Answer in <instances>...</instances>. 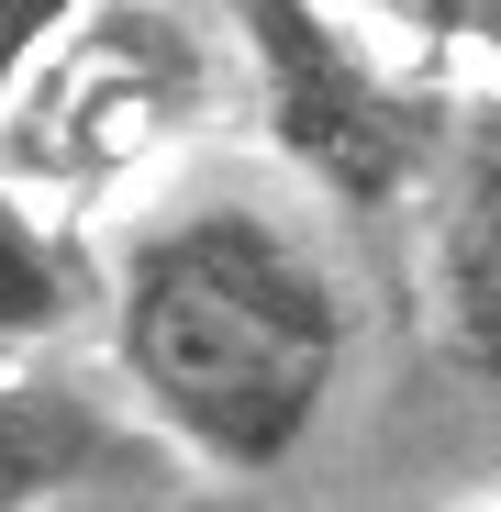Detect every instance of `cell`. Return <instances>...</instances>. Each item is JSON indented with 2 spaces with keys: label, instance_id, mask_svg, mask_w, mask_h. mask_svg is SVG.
<instances>
[{
  "label": "cell",
  "instance_id": "1",
  "mask_svg": "<svg viewBox=\"0 0 501 512\" xmlns=\"http://www.w3.org/2000/svg\"><path fill=\"white\" fill-rule=\"evenodd\" d=\"M346 279L268 201H179L112 268V357L167 446L223 479L301 457L346 379Z\"/></svg>",
  "mask_w": 501,
  "mask_h": 512
},
{
  "label": "cell",
  "instance_id": "2",
  "mask_svg": "<svg viewBox=\"0 0 501 512\" xmlns=\"http://www.w3.org/2000/svg\"><path fill=\"white\" fill-rule=\"evenodd\" d=\"M223 23L245 34V67H257V123L268 145L301 167L323 201L346 212H390L401 190L446 179L457 112L368 56V34H346L323 0H223Z\"/></svg>",
  "mask_w": 501,
  "mask_h": 512
},
{
  "label": "cell",
  "instance_id": "3",
  "mask_svg": "<svg viewBox=\"0 0 501 512\" xmlns=\"http://www.w3.org/2000/svg\"><path fill=\"white\" fill-rule=\"evenodd\" d=\"M190 112H201V45L167 23L156 0H101V12L45 56L23 112L0 123V179L90 201L145 145H167Z\"/></svg>",
  "mask_w": 501,
  "mask_h": 512
},
{
  "label": "cell",
  "instance_id": "4",
  "mask_svg": "<svg viewBox=\"0 0 501 512\" xmlns=\"http://www.w3.org/2000/svg\"><path fill=\"white\" fill-rule=\"evenodd\" d=\"M435 301L479 379H501V90L457 112L446 179H435Z\"/></svg>",
  "mask_w": 501,
  "mask_h": 512
},
{
  "label": "cell",
  "instance_id": "5",
  "mask_svg": "<svg viewBox=\"0 0 501 512\" xmlns=\"http://www.w3.org/2000/svg\"><path fill=\"white\" fill-rule=\"evenodd\" d=\"M134 435L56 368H0V512H45L90 479H123Z\"/></svg>",
  "mask_w": 501,
  "mask_h": 512
},
{
  "label": "cell",
  "instance_id": "6",
  "mask_svg": "<svg viewBox=\"0 0 501 512\" xmlns=\"http://www.w3.org/2000/svg\"><path fill=\"white\" fill-rule=\"evenodd\" d=\"M90 301H112V290L90 279L78 234L45 223L34 190L0 179V346H56V334L90 323Z\"/></svg>",
  "mask_w": 501,
  "mask_h": 512
},
{
  "label": "cell",
  "instance_id": "7",
  "mask_svg": "<svg viewBox=\"0 0 501 512\" xmlns=\"http://www.w3.org/2000/svg\"><path fill=\"white\" fill-rule=\"evenodd\" d=\"M90 12H101V0H0V123L23 112V90L45 78V56L90 23Z\"/></svg>",
  "mask_w": 501,
  "mask_h": 512
},
{
  "label": "cell",
  "instance_id": "8",
  "mask_svg": "<svg viewBox=\"0 0 501 512\" xmlns=\"http://www.w3.org/2000/svg\"><path fill=\"white\" fill-rule=\"evenodd\" d=\"M368 12L401 23V34H424V45H468V56L501 67V0H368Z\"/></svg>",
  "mask_w": 501,
  "mask_h": 512
}]
</instances>
